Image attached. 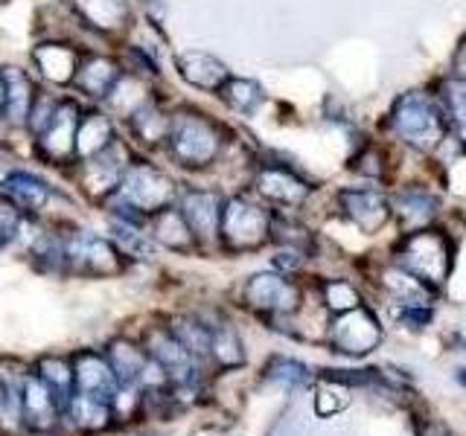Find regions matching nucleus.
<instances>
[{
	"label": "nucleus",
	"mask_w": 466,
	"mask_h": 436,
	"mask_svg": "<svg viewBox=\"0 0 466 436\" xmlns=\"http://www.w3.org/2000/svg\"><path fill=\"white\" fill-rule=\"evenodd\" d=\"M271 218L274 215L254 201L230 198V201H225V210H222L218 242L233 253L257 251L259 244H266L271 239Z\"/></svg>",
	"instance_id": "5"
},
{
	"label": "nucleus",
	"mask_w": 466,
	"mask_h": 436,
	"mask_svg": "<svg viewBox=\"0 0 466 436\" xmlns=\"http://www.w3.org/2000/svg\"><path fill=\"white\" fill-rule=\"evenodd\" d=\"M4 87H6V105H4V120L9 125H26L29 123V111H33V102L38 96L33 79L26 76L21 67H6L4 70Z\"/></svg>",
	"instance_id": "22"
},
{
	"label": "nucleus",
	"mask_w": 466,
	"mask_h": 436,
	"mask_svg": "<svg viewBox=\"0 0 466 436\" xmlns=\"http://www.w3.org/2000/svg\"><path fill=\"white\" fill-rule=\"evenodd\" d=\"M149 99H152L149 87H146V82L137 76V73H123V76L116 79V84L111 87V94L106 96L108 105L116 114H123L126 120H128L131 114H137Z\"/></svg>",
	"instance_id": "30"
},
{
	"label": "nucleus",
	"mask_w": 466,
	"mask_h": 436,
	"mask_svg": "<svg viewBox=\"0 0 466 436\" xmlns=\"http://www.w3.org/2000/svg\"><path fill=\"white\" fill-rule=\"evenodd\" d=\"M320 294H324L327 309L339 312V314L359 305V291L344 280H327L324 285H320Z\"/></svg>",
	"instance_id": "35"
},
{
	"label": "nucleus",
	"mask_w": 466,
	"mask_h": 436,
	"mask_svg": "<svg viewBox=\"0 0 466 436\" xmlns=\"http://www.w3.org/2000/svg\"><path fill=\"white\" fill-rule=\"evenodd\" d=\"M242 300L257 314L280 317L300 305V288L280 273H254L242 288Z\"/></svg>",
	"instance_id": "9"
},
{
	"label": "nucleus",
	"mask_w": 466,
	"mask_h": 436,
	"mask_svg": "<svg viewBox=\"0 0 466 436\" xmlns=\"http://www.w3.org/2000/svg\"><path fill=\"white\" fill-rule=\"evenodd\" d=\"M65 239V273L73 276H120L126 271V259L111 239H102L91 230L70 227L62 233Z\"/></svg>",
	"instance_id": "4"
},
{
	"label": "nucleus",
	"mask_w": 466,
	"mask_h": 436,
	"mask_svg": "<svg viewBox=\"0 0 466 436\" xmlns=\"http://www.w3.org/2000/svg\"><path fill=\"white\" fill-rule=\"evenodd\" d=\"M254 186H257V193L262 198L277 203V207H300V203L312 193L309 183H306L303 178H298L291 169H283V166L259 169Z\"/></svg>",
	"instance_id": "16"
},
{
	"label": "nucleus",
	"mask_w": 466,
	"mask_h": 436,
	"mask_svg": "<svg viewBox=\"0 0 466 436\" xmlns=\"http://www.w3.org/2000/svg\"><path fill=\"white\" fill-rule=\"evenodd\" d=\"M178 210L187 218L189 230L198 244L218 242V230H222V210L225 201L213 189H187L178 198Z\"/></svg>",
	"instance_id": "13"
},
{
	"label": "nucleus",
	"mask_w": 466,
	"mask_h": 436,
	"mask_svg": "<svg viewBox=\"0 0 466 436\" xmlns=\"http://www.w3.org/2000/svg\"><path fill=\"white\" fill-rule=\"evenodd\" d=\"M382 341V326H379V320L364 312V309H350V312H341L335 317L332 323V346L335 352H344V355H368L379 346Z\"/></svg>",
	"instance_id": "12"
},
{
	"label": "nucleus",
	"mask_w": 466,
	"mask_h": 436,
	"mask_svg": "<svg viewBox=\"0 0 466 436\" xmlns=\"http://www.w3.org/2000/svg\"><path fill=\"white\" fill-rule=\"evenodd\" d=\"M33 370L41 382L56 392L58 401L67 407V401L73 396V361H70V355H53V352L41 355V358H35Z\"/></svg>",
	"instance_id": "28"
},
{
	"label": "nucleus",
	"mask_w": 466,
	"mask_h": 436,
	"mask_svg": "<svg viewBox=\"0 0 466 436\" xmlns=\"http://www.w3.org/2000/svg\"><path fill=\"white\" fill-rule=\"evenodd\" d=\"M21 224H24V213L15 207V201L6 193H0V247L18 239Z\"/></svg>",
	"instance_id": "36"
},
{
	"label": "nucleus",
	"mask_w": 466,
	"mask_h": 436,
	"mask_svg": "<svg viewBox=\"0 0 466 436\" xmlns=\"http://www.w3.org/2000/svg\"><path fill=\"white\" fill-rule=\"evenodd\" d=\"M341 213L364 233H379L390 218V201L370 186H359V189H341L339 193Z\"/></svg>",
	"instance_id": "14"
},
{
	"label": "nucleus",
	"mask_w": 466,
	"mask_h": 436,
	"mask_svg": "<svg viewBox=\"0 0 466 436\" xmlns=\"http://www.w3.org/2000/svg\"><path fill=\"white\" fill-rule=\"evenodd\" d=\"M131 123V131L140 137V143L146 145H160L169 140V123H172V114L160 111V105L155 99H149L146 105L128 116Z\"/></svg>",
	"instance_id": "29"
},
{
	"label": "nucleus",
	"mask_w": 466,
	"mask_h": 436,
	"mask_svg": "<svg viewBox=\"0 0 466 436\" xmlns=\"http://www.w3.org/2000/svg\"><path fill=\"white\" fill-rule=\"evenodd\" d=\"M400 265L422 282L441 285L451 271V244L437 230H414L400 244Z\"/></svg>",
	"instance_id": "6"
},
{
	"label": "nucleus",
	"mask_w": 466,
	"mask_h": 436,
	"mask_svg": "<svg viewBox=\"0 0 466 436\" xmlns=\"http://www.w3.org/2000/svg\"><path fill=\"white\" fill-rule=\"evenodd\" d=\"M0 186H4V193L15 201V207H18L24 215L41 213L53 198V189L29 172H9L6 178L0 181Z\"/></svg>",
	"instance_id": "24"
},
{
	"label": "nucleus",
	"mask_w": 466,
	"mask_h": 436,
	"mask_svg": "<svg viewBox=\"0 0 466 436\" xmlns=\"http://www.w3.org/2000/svg\"><path fill=\"white\" fill-rule=\"evenodd\" d=\"M73 12L79 15L85 26L96 33H123L128 26V4L126 0H73Z\"/></svg>",
	"instance_id": "21"
},
{
	"label": "nucleus",
	"mask_w": 466,
	"mask_h": 436,
	"mask_svg": "<svg viewBox=\"0 0 466 436\" xmlns=\"http://www.w3.org/2000/svg\"><path fill=\"white\" fill-rule=\"evenodd\" d=\"M390 213H397L402 227H422L429 224L437 213V198L420 186H405L400 189L390 201Z\"/></svg>",
	"instance_id": "25"
},
{
	"label": "nucleus",
	"mask_w": 466,
	"mask_h": 436,
	"mask_svg": "<svg viewBox=\"0 0 466 436\" xmlns=\"http://www.w3.org/2000/svg\"><path fill=\"white\" fill-rule=\"evenodd\" d=\"M175 195H178V189H175V181L167 172H160L152 164H131L108 203L116 215L149 222V215L172 207Z\"/></svg>",
	"instance_id": "1"
},
{
	"label": "nucleus",
	"mask_w": 466,
	"mask_h": 436,
	"mask_svg": "<svg viewBox=\"0 0 466 436\" xmlns=\"http://www.w3.org/2000/svg\"><path fill=\"white\" fill-rule=\"evenodd\" d=\"M12 425H18V413H15V404L6 384L0 382V431H9Z\"/></svg>",
	"instance_id": "37"
},
{
	"label": "nucleus",
	"mask_w": 466,
	"mask_h": 436,
	"mask_svg": "<svg viewBox=\"0 0 466 436\" xmlns=\"http://www.w3.org/2000/svg\"><path fill=\"white\" fill-rule=\"evenodd\" d=\"M111 143H114V125L108 116L99 111L85 114L76 128V160L94 157L102 149H108Z\"/></svg>",
	"instance_id": "27"
},
{
	"label": "nucleus",
	"mask_w": 466,
	"mask_h": 436,
	"mask_svg": "<svg viewBox=\"0 0 466 436\" xmlns=\"http://www.w3.org/2000/svg\"><path fill=\"white\" fill-rule=\"evenodd\" d=\"M420 436H455L446 425H441V421H431V425H426L420 431Z\"/></svg>",
	"instance_id": "38"
},
{
	"label": "nucleus",
	"mask_w": 466,
	"mask_h": 436,
	"mask_svg": "<svg viewBox=\"0 0 466 436\" xmlns=\"http://www.w3.org/2000/svg\"><path fill=\"white\" fill-rule=\"evenodd\" d=\"M210 361L218 370H237L245 363V349L239 334L233 332L228 323L213 326V343H210Z\"/></svg>",
	"instance_id": "31"
},
{
	"label": "nucleus",
	"mask_w": 466,
	"mask_h": 436,
	"mask_svg": "<svg viewBox=\"0 0 466 436\" xmlns=\"http://www.w3.org/2000/svg\"><path fill=\"white\" fill-rule=\"evenodd\" d=\"M441 99H443L446 116L458 128V137L466 143V76H455V79L443 82Z\"/></svg>",
	"instance_id": "33"
},
{
	"label": "nucleus",
	"mask_w": 466,
	"mask_h": 436,
	"mask_svg": "<svg viewBox=\"0 0 466 436\" xmlns=\"http://www.w3.org/2000/svg\"><path fill=\"white\" fill-rule=\"evenodd\" d=\"M175 64H178L181 79L189 82L193 87H198V91H213V94H218V91H222V84L230 79L228 67L218 62L216 55L201 53V50H187V53H181Z\"/></svg>",
	"instance_id": "19"
},
{
	"label": "nucleus",
	"mask_w": 466,
	"mask_h": 436,
	"mask_svg": "<svg viewBox=\"0 0 466 436\" xmlns=\"http://www.w3.org/2000/svg\"><path fill=\"white\" fill-rule=\"evenodd\" d=\"M266 378L274 384H283V387H303L312 375H309V370H306V363H300L295 358L277 355L266 363Z\"/></svg>",
	"instance_id": "34"
},
{
	"label": "nucleus",
	"mask_w": 466,
	"mask_h": 436,
	"mask_svg": "<svg viewBox=\"0 0 466 436\" xmlns=\"http://www.w3.org/2000/svg\"><path fill=\"white\" fill-rule=\"evenodd\" d=\"M388 128L411 149L431 152L446 137V111L429 94L411 91L393 102L388 114Z\"/></svg>",
	"instance_id": "3"
},
{
	"label": "nucleus",
	"mask_w": 466,
	"mask_h": 436,
	"mask_svg": "<svg viewBox=\"0 0 466 436\" xmlns=\"http://www.w3.org/2000/svg\"><path fill=\"white\" fill-rule=\"evenodd\" d=\"M120 76H123V73H120V67H116L114 58H108V55H87V58H82V64L76 70L73 87H79V91L85 96H91V99H106Z\"/></svg>",
	"instance_id": "23"
},
{
	"label": "nucleus",
	"mask_w": 466,
	"mask_h": 436,
	"mask_svg": "<svg viewBox=\"0 0 466 436\" xmlns=\"http://www.w3.org/2000/svg\"><path fill=\"white\" fill-rule=\"evenodd\" d=\"M149 236L155 239V244L167 247V251H175V253H189L193 247H198L193 230H189L187 218L181 215L178 207H167V210L149 215Z\"/></svg>",
	"instance_id": "20"
},
{
	"label": "nucleus",
	"mask_w": 466,
	"mask_h": 436,
	"mask_svg": "<svg viewBox=\"0 0 466 436\" xmlns=\"http://www.w3.org/2000/svg\"><path fill=\"white\" fill-rule=\"evenodd\" d=\"M6 105V87H4V73H0V114H4Z\"/></svg>",
	"instance_id": "39"
},
{
	"label": "nucleus",
	"mask_w": 466,
	"mask_h": 436,
	"mask_svg": "<svg viewBox=\"0 0 466 436\" xmlns=\"http://www.w3.org/2000/svg\"><path fill=\"white\" fill-rule=\"evenodd\" d=\"M82 120V111L73 99L58 102L53 120L44 125L38 134V154L50 164L65 166L70 160H76V128Z\"/></svg>",
	"instance_id": "10"
},
{
	"label": "nucleus",
	"mask_w": 466,
	"mask_h": 436,
	"mask_svg": "<svg viewBox=\"0 0 466 436\" xmlns=\"http://www.w3.org/2000/svg\"><path fill=\"white\" fill-rule=\"evenodd\" d=\"M169 152L187 169H204L222 154V128L213 123L208 114H198L193 108H181L172 114L169 123Z\"/></svg>",
	"instance_id": "2"
},
{
	"label": "nucleus",
	"mask_w": 466,
	"mask_h": 436,
	"mask_svg": "<svg viewBox=\"0 0 466 436\" xmlns=\"http://www.w3.org/2000/svg\"><path fill=\"white\" fill-rule=\"evenodd\" d=\"M18 428L26 436H53L65 428V404L29 370L18 396Z\"/></svg>",
	"instance_id": "7"
},
{
	"label": "nucleus",
	"mask_w": 466,
	"mask_h": 436,
	"mask_svg": "<svg viewBox=\"0 0 466 436\" xmlns=\"http://www.w3.org/2000/svg\"><path fill=\"white\" fill-rule=\"evenodd\" d=\"M169 332L175 338L181 341V346L193 355L198 363L210 361V343H213V326H208L204 320L198 317H189V314H175L167 320Z\"/></svg>",
	"instance_id": "26"
},
{
	"label": "nucleus",
	"mask_w": 466,
	"mask_h": 436,
	"mask_svg": "<svg viewBox=\"0 0 466 436\" xmlns=\"http://www.w3.org/2000/svg\"><path fill=\"white\" fill-rule=\"evenodd\" d=\"M128 166H131L128 149H126L120 140H114L108 149H102L99 154L82 160V166H79V183H82V189L91 198L108 201L116 193V186H120V178L126 174Z\"/></svg>",
	"instance_id": "8"
},
{
	"label": "nucleus",
	"mask_w": 466,
	"mask_h": 436,
	"mask_svg": "<svg viewBox=\"0 0 466 436\" xmlns=\"http://www.w3.org/2000/svg\"><path fill=\"white\" fill-rule=\"evenodd\" d=\"M70 361H73V392L114 404L116 392H120V382H116V372L111 370V361L106 358V352L102 349H76Z\"/></svg>",
	"instance_id": "11"
},
{
	"label": "nucleus",
	"mask_w": 466,
	"mask_h": 436,
	"mask_svg": "<svg viewBox=\"0 0 466 436\" xmlns=\"http://www.w3.org/2000/svg\"><path fill=\"white\" fill-rule=\"evenodd\" d=\"M218 96H222L225 105L237 114H254L262 105V99H266L262 87L254 79H228L222 84V91H218Z\"/></svg>",
	"instance_id": "32"
},
{
	"label": "nucleus",
	"mask_w": 466,
	"mask_h": 436,
	"mask_svg": "<svg viewBox=\"0 0 466 436\" xmlns=\"http://www.w3.org/2000/svg\"><path fill=\"white\" fill-rule=\"evenodd\" d=\"M106 358L111 361V370L116 372V382L120 387H140V378L149 367V355H146V349L140 341L135 338H114L108 341V346L102 349Z\"/></svg>",
	"instance_id": "18"
},
{
	"label": "nucleus",
	"mask_w": 466,
	"mask_h": 436,
	"mask_svg": "<svg viewBox=\"0 0 466 436\" xmlns=\"http://www.w3.org/2000/svg\"><path fill=\"white\" fill-rule=\"evenodd\" d=\"M65 425L73 433H82V436L108 433L111 428H116L114 404L94 399V396H82V392H73L65 407Z\"/></svg>",
	"instance_id": "15"
},
{
	"label": "nucleus",
	"mask_w": 466,
	"mask_h": 436,
	"mask_svg": "<svg viewBox=\"0 0 466 436\" xmlns=\"http://www.w3.org/2000/svg\"><path fill=\"white\" fill-rule=\"evenodd\" d=\"M33 62L41 70V76L50 79L53 84H73L76 70L82 64V55L76 47H70V44L47 41V44H38L33 50Z\"/></svg>",
	"instance_id": "17"
}]
</instances>
